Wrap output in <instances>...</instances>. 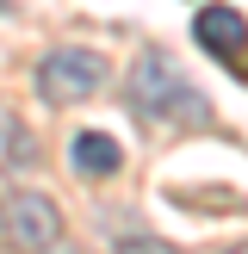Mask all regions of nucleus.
Wrapping results in <instances>:
<instances>
[{
	"label": "nucleus",
	"mask_w": 248,
	"mask_h": 254,
	"mask_svg": "<svg viewBox=\"0 0 248 254\" xmlns=\"http://www.w3.org/2000/svg\"><path fill=\"white\" fill-rule=\"evenodd\" d=\"M124 99H130V112L143 124H205L211 118L205 93L186 81V68L168 50H143V56H136L130 81H124Z\"/></svg>",
	"instance_id": "1"
},
{
	"label": "nucleus",
	"mask_w": 248,
	"mask_h": 254,
	"mask_svg": "<svg viewBox=\"0 0 248 254\" xmlns=\"http://www.w3.org/2000/svg\"><path fill=\"white\" fill-rule=\"evenodd\" d=\"M106 56L99 50H74V44H62V50H50L44 62H37V93L50 99V106H81V99H93L99 87H106Z\"/></svg>",
	"instance_id": "2"
},
{
	"label": "nucleus",
	"mask_w": 248,
	"mask_h": 254,
	"mask_svg": "<svg viewBox=\"0 0 248 254\" xmlns=\"http://www.w3.org/2000/svg\"><path fill=\"white\" fill-rule=\"evenodd\" d=\"M0 223H6V242L12 248H25V254H44L50 242L62 236V211H56V198H44V192H0Z\"/></svg>",
	"instance_id": "3"
},
{
	"label": "nucleus",
	"mask_w": 248,
	"mask_h": 254,
	"mask_svg": "<svg viewBox=\"0 0 248 254\" xmlns=\"http://www.w3.org/2000/svg\"><path fill=\"white\" fill-rule=\"evenodd\" d=\"M192 37H198L205 56L230 62L236 81H248V19H242L236 6H205V12L192 19Z\"/></svg>",
	"instance_id": "4"
},
{
	"label": "nucleus",
	"mask_w": 248,
	"mask_h": 254,
	"mask_svg": "<svg viewBox=\"0 0 248 254\" xmlns=\"http://www.w3.org/2000/svg\"><path fill=\"white\" fill-rule=\"evenodd\" d=\"M68 161H74V174H87V180H106V174L124 168V149H118V136H106V130H74Z\"/></svg>",
	"instance_id": "5"
},
{
	"label": "nucleus",
	"mask_w": 248,
	"mask_h": 254,
	"mask_svg": "<svg viewBox=\"0 0 248 254\" xmlns=\"http://www.w3.org/2000/svg\"><path fill=\"white\" fill-rule=\"evenodd\" d=\"M31 161H37V136L25 130L19 118H6V112H0V174L31 168Z\"/></svg>",
	"instance_id": "6"
},
{
	"label": "nucleus",
	"mask_w": 248,
	"mask_h": 254,
	"mask_svg": "<svg viewBox=\"0 0 248 254\" xmlns=\"http://www.w3.org/2000/svg\"><path fill=\"white\" fill-rule=\"evenodd\" d=\"M118 254H180L174 242H155V236H130V242H118Z\"/></svg>",
	"instance_id": "7"
},
{
	"label": "nucleus",
	"mask_w": 248,
	"mask_h": 254,
	"mask_svg": "<svg viewBox=\"0 0 248 254\" xmlns=\"http://www.w3.org/2000/svg\"><path fill=\"white\" fill-rule=\"evenodd\" d=\"M230 254H248V242H242V248H230Z\"/></svg>",
	"instance_id": "8"
}]
</instances>
